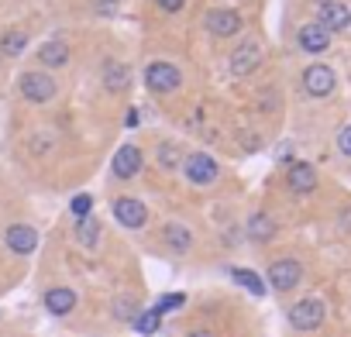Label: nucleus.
Here are the masks:
<instances>
[{
    "mask_svg": "<svg viewBox=\"0 0 351 337\" xmlns=\"http://www.w3.org/2000/svg\"><path fill=\"white\" fill-rule=\"evenodd\" d=\"M18 90H21V97L25 100H32V103H49V100H56V79L49 76V73H25L21 79H18Z\"/></svg>",
    "mask_w": 351,
    "mask_h": 337,
    "instance_id": "1",
    "label": "nucleus"
},
{
    "mask_svg": "<svg viewBox=\"0 0 351 337\" xmlns=\"http://www.w3.org/2000/svg\"><path fill=\"white\" fill-rule=\"evenodd\" d=\"M265 279H269V286H272L276 292H289V289L300 286V279H303V265H300L296 258H279V262L269 265Z\"/></svg>",
    "mask_w": 351,
    "mask_h": 337,
    "instance_id": "2",
    "label": "nucleus"
},
{
    "mask_svg": "<svg viewBox=\"0 0 351 337\" xmlns=\"http://www.w3.org/2000/svg\"><path fill=\"white\" fill-rule=\"evenodd\" d=\"M180 69H176L172 62H148V69H145V86L152 90V93H172V90H180Z\"/></svg>",
    "mask_w": 351,
    "mask_h": 337,
    "instance_id": "3",
    "label": "nucleus"
},
{
    "mask_svg": "<svg viewBox=\"0 0 351 337\" xmlns=\"http://www.w3.org/2000/svg\"><path fill=\"white\" fill-rule=\"evenodd\" d=\"M183 173H186V179L193 186H210L217 179V162L207 151H193V155L183 158Z\"/></svg>",
    "mask_w": 351,
    "mask_h": 337,
    "instance_id": "4",
    "label": "nucleus"
},
{
    "mask_svg": "<svg viewBox=\"0 0 351 337\" xmlns=\"http://www.w3.org/2000/svg\"><path fill=\"white\" fill-rule=\"evenodd\" d=\"M324 316H327V310H324L320 299H300V303L289 306V323L296 330H317L324 323Z\"/></svg>",
    "mask_w": 351,
    "mask_h": 337,
    "instance_id": "5",
    "label": "nucleus"
},
{
    "mask_svg": "<svg viewBox=\"0 0 351 337\" xmlns=\"http://www.w3.org/2000/svg\"><path fill=\"white\" fill-rule=\"evenodd\" d=\"M204 25H207L210 35H217V38H231V35L241 32V14L231 11V8H214V11H207Z\"/></svg>",
    "mask_w": 351,
    "mask_h": 337,
    "instance_id": "6",
    "label": "nucleus"
},
{
    "mask_svg": "<svg viewBox=\"0 0 351 337\" xmlns=\"http://www.w3.org/2000/svg\"><path fill=\"white\" fill-rule=\"evenodd\" d=\"M303 90H306L310 97H327V93L334 90V69L324 66V62L306 66V73H303Z\"/></svg>",
    "mask_w": 351,
    "mask_h": 337,
    "instance_id": "7",
    "label": "nucleus"
},
{
    "mask_svg": "<svg viewBox=\"0 0 351 337\" xmlns=\"http://www.w3.org/2000/svg\"><path fill=\"white\" fill-rule=\"evenodd\" d=\"M114 217H117V224H124V227H145V221H148V210H145V203L141 200H134V197H117L114 200Z\"/></svg>",
    "mask_w": 351,
    "mask_h": 337,
    "instance_id": "8",
    "label": "nucleus"
},
{
    "mask_svg": "<svg viewBox=\"0 0 351 337\" xmlns=\"http://www.w3.org/2000/svg\"><path fill=\"white\" fill-rule=\"evenodd\" d=\"M138 168H141V148L138 145H121L117 155H114V162H110V173L117 179H134Z\"/></svg>",
    "mask_w": 351,
    "mask_h": 337,
    "instance_id": "9",
    "label": "nucleus"
},
{
    "mask_svg": "<svg viewBox=\"0 0 351 337\" xmlns=\"http://www.w3.org/2000/svg\"><path fill=\"white\" fill-rule=\"evenodd\" d=\"M231 73L234 76H248V73H255L258 69V62H262V49L255 45V42H241L234 52H231Z\"/></svg>",
    "mask_w": 351,
    "mask_h": 337,
    "instance_id": "10",
    "label": "nucleus"
},
{
    "mask_svg": "<svg viewBox=\"0 0 351 337\" xmlns=\"http://www.w3.org/2000/svg\"><path fill=\"white\" fill-rule=\"evenodd\" d=\"M4 241H8V248L14 255H32L38 248V231L32 224H11L8 234H4Z\"/></svg>",
    "mask_w": 351,
    "mask_h": 337,
    "instance_id": "11",
    "label": "nucleus"
},
{
    "mask_svg": "<svg viewBox=\"0 0 351 337\" xmlns=\"http://www.w3.org/2000/svg\"><path fill=\"white\" fill-rule=\"evenodd\" d=\"M327 35L330 32H344L351 25V11L341 4V0H327V4H320V21H317Z\"/></svg>",
    "mask_w": 351,
    "mask_h": 337,
    "instance_id": "12",
    "label": "nucleus"
},
{
    "mask_svg": "<svg viewBox=\"0 0 351 337\" xmlns=\"http://www.w3.org/2000/svg\"><path fill=\"white\" fill-rule=\"evenodd\" d=\"M286 183H289L293 193H313V190H317V173H313V165H310V162H293L289 173H286Z\"/></svg>",
    "mask_w": 351,
    "mask_h": 337,
    "instance_id": "13",
    "label": "nucleus"
},
{
    "mask_svg": "<svg viewBox=\"0 0 351 337\" xmlns=\"http://www.w3.org/2000/svg\"><path fill=\"white\" fill-rule=\"evenodd\" d=\"M38 62H42L45 69H62V66L69 62V42H62V38L45 42V45L38 49Z\"/></svg>",
    "mask_w": 351,
    "mask_h": 337,
    "instance_id": "14",
    "label": "nucleus"
},
{
    "mask_svg": "<svg viewBox=\"0 0 351 337\" xmlns=\"http://www.w3.org/2000/svg\"><path fill=\"white\" fill-rule=\"evenodd\" d=\"M73 306H76V292H73V289L56 286V289L45 292V310H49L52 316H66V313H73Z\"/></svg>",
    "mask_w": 351,
    "mask_h": 337,
    "instance_id": "15",
    "label": "nucleus"
},
{
    "mask_svg": "<svg viewBox=\"0 0 351 337\" xmlns=\"http://www.w3.org/2000/svg\"><path fill=\"white\" fill-rule=\"evenodd\" d=\"M296 38H300V49H303V52H313V55H317V52H327V45H330V35H327L320 25H303Z\"/></svg>",
    "mask_w": 351,
    "mask_h": 337,
    "instance_id": "16",
    "label": "nucleus"
},
{
    "mask_svg": "<svg viewBox=\"0 0 351 337\" xmlns=\"http://www.w3.org/2000/svg\"><path fill=\"white\" fill-rule=\"evenodd\" d=\"M104 86L110 93H124L131 86V69L124 62H104Z\"/></svg>",
    "mask_w": 351,
    "mask_h": 337,
    "instance_id": "17",
    "label": "nucleus"
},
{
    "mask_svg": "<svg viewBox=\"0 0 351 337\" xmlns=\"http://www.w3.org/2000/svg\"><path fill=\"white\" fill-rule=\"evenodd\" d=\"M162 241L172 248V251H190L193 248V234H190V227H183V224H165L162 227Z\"/></svg>",
    "mask_w": 351,
    "mask_h": 337,
    "instance_id": "18",
    "label": "nucleus"
},
{
    "mask_svg": "<svg viewBox=\"0 0 351 337\" xmlns=\"http://www.w3.org/2000/svg\"><path fill=\"white\" fill-rule=\"evenodd\" d=\"M248 238L258 241V245L272 241V238H276V221H272L269 214H252V217H248Z\"/></svg>",
    "mask_w": 351,
    "mask_h": 337,
    "instance_id": "19",
    "label": "nucleus"
},
{
    "mask_svg": "<svg viewBox=\"0 0 351 337\" xmlns=\"http://www.w3.org/2000/svg\"><path fill=\"white\" fill-rule=\"evenodd\" d=\"M25 49H28V35L25 32H4L0 35V55L18 59V55H25Z\"/></svg>",
    "mask_w": 351,
    "mask_h": 337,
    "instance_id": "20",
    "label": "nucleus"
},
{
    "mask_svg": "<svg viewBox=\"0 0 351 337\" xmlns=\"http://www.w3.org/2000/svg\"><path fill=\"white\" fill-rule=\"evenodd\" d=\"M97 238H100V224H97L93 217L76 221V241H80L83 248H97Z\"/></svg>",
    "mask_w": 351,
    "mask_h": 337,
    "instance_id": "21",
    "label": "nucleus"
},
{
    "mask_svg": "<svg viewBox=\"0 0 351 337\" xmlns=\"http://www.w3.org/2000/svg\"><path fill=\"white\" fill-rule=\"evenodd\" d=\"M231 279H234L238 286H245L252 296H265V282H262L252 269H231Z\"/></svg>",
    "mask_w": 351,
    "mask_h": 337,
    "instance_id": "22",
    "label": "nucleus"
},
{
    "mask_svg": "<svg viewBox=\"0 0 351 337\" xmlns=\"http://www.w3.org/2000/svg\"><path fill=\"white\" fill-rule=\"evenodd\" d=\"M158 165H165V168H176V165H180V145H176V141L158 145Z\"/></svg>",
    "mask_w": 351,
    "mask_h": 337,
    "instance_id": "23",
    "label": "nucleus"
},
{
    "mask_svg": "<svg viewBox=\"0 0 351 337\" xmlns=\"http://www.w3.org/2000/svg\"><path fill=\"white\" fill-rule=\"evenodd\" d=\"M158 320H162V316H158L155 310H145V313H138V316H134V327H138L141 334H155Z\"/></svg>",
    "mask_w": 351,
    "mask_h": 337,
    "instance_id": "24",
    "label": "nucleus"
},
{
    "mask_svg": "<svg viewBox=\"0 0 351 337\" xmlns=\"http://www.w3.org/2000/svg\"><path fill=\"white\" fill-rule=\"evenodd\" d=\"M114 316L134 323V316H138V303H134V299H117V303H114Z\"/></svg>",
    "mask_w": 351,
    "mask_h": 337,
    "instance_id": "25",
    "label": "nucleus"
},
{
    "mask_svg": "<svg viewBox=\"0 0 351 337\" xmlns=\"http://www.w3.org/2000/svg\"><path fill=\"white\" fill-rule=\"evenodd\" d=\"M90 207H93V200H90L86 193H80V197H73V203H69V210H73V217H76V221H83V217H90Z\"/></svg>",
    "mask_w": 351,
    "mask_h": 337,
    "instance_id": "26",
    "label": "nucleus"
},
{
    "mask_svg": "<svg viewBox=\"0 0 351 337\" xmlns=\"http://www.w3.org/2000/svg\"><path fill=\"white\" fill-rule=\"evenodd\" d=\"M180 306H183V296H180V292H172V296H162V299H158L152 310L162 316V313H169V310H180Z\"/></svg>",
    "mask_w": 351,
    "mask_h": 337,
    "instance_id": "27",
    "label": "nucleus"
},
{
    "mask_svg": "<svg viewBox=\"0 0 351 337\" xmlns=\"http://www.w3.org/2000/svg\"><path fill=\"white\" fill-rule=\"evenodd\" d=\"M93 11L104 14V18L107 14H117V0H93Z\"/></svg>",
    "mask_w": 351,
    "mask_h": 337,
    "instance_id": "28",
    "label": "nucleus"
},
{
    "mask_svg": "<svg viewBox=\"0 0 351 337\" xmlns=\"http://www.w3.org/2000/svg\"><path fill=\"white\" fill-rule=\"evenodd\" d=\"M155 4L165 11V14H180L183 11V4H186V0H155Z\"/></svg>",
    "mask_w": 351,
    "mask_h": 337,
    "instance_id": "29",
    "label": "nucleus"
},
{
    "mask_svg": "<svg viewBox=\"0 0 351 337\" xmlns=\"http://www.w3.org/2000/svg\"><path fill=\"white\" fill-rule=\"evenodd\" d=\"M337 148H341V151H344V155L351 158V124H348V127H344V131L337 134Z\"/></svg>",
    "mask_w": 351,
    "mask_h": 337,
    "instance_id": "30",
    "label": "nucleus"
},
{
    "mask_svg": "<svg viewBox=\"0 0 351 337\" xmlns=\"http://www.w3.org/2000/svg\"><path fill=\"white\" fill-rule=\"evenodd\" d=\"M138 121H141V114L138 110H128V127H138Z\"/></svg>",
    "mask_w": 351,
    "mask_h": 337,
    "instance_id": "31",
    "label": "nucleus"
},
{
    "mask_svg": "<svg viewBox=\"0 0 351 337\" xmlns=\"http://www.w3.org/2000/svg\"><path fill=\"white\" fill-rule=\"evenodd\" d=\"M190 337H214V330H193Z\"/></svg>",
    "mask_w": 351,
    "mask_h": 337,
    "instance_id": "32",
    "label": "nucleus"
},
{
    "mask_svg": "<svg viewBox=\"0 0 351 337\" xmlns=\"http://www.w3.org/2000/svg\"><path fill=\"white\" fill-rule=\"evenodd\" d=\"M320 4H327V0H320Z\"/></svg>",
    "mask_w": 351,
    "mask_h": 337,
    "instance_id": "33",
    "label": "nucleus"
}]
</instances>
